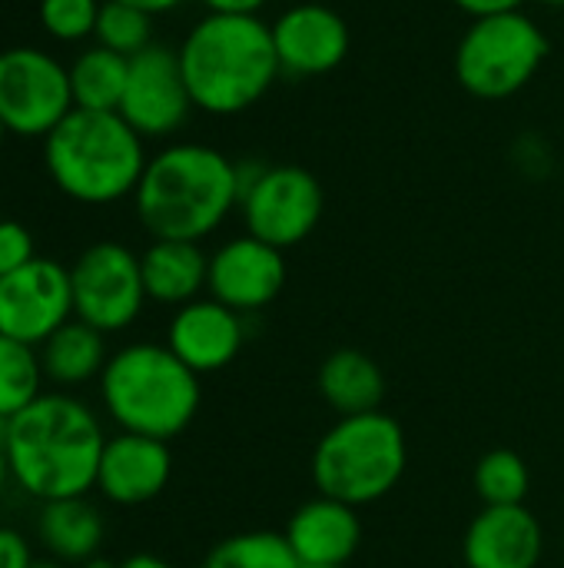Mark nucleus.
<instances>
[{
	"instance_id": "nucleus-1",
	"label": "nucleus",
	"mask_w": 564,
	"mask_h": 568,
	"mask_svg": "<svg viewBox=\"0 0 564 568\" xmlns=\"http://www.w3.org/2000/svg\"><path fill=\"white\" fill-rule=\"evenodd\" d=\"M106 436L96 413L70 393H43L10 419L3 443L13 483L37 503L96 489Z\"/></svg>"
},
{
	"instance_id": "nucleus-20",
	"label": "nucleus",
	"mask_w": 564,
	"mask_h": 568,
	"mask_svg": "<svg viewBox=\"0 0 564 568\" xmlns=\"http://www.w3.org/2000/svg\"><path fill=\"white\" fill-rule=\"evenodd\" d=\"M316 386H319V396L326 399V406L339 419L379 413L382 399H386V376H382L379 363L369 353L352 349V346H342L326 356V363L319 366Z\"/></svg>"
},
{
	"instance_id": "nucleus-18",
	"label": "nucleus",
	"mask_w": 564,
	"mask_h": 568,
	"mask_svg": "<svg viewBox=\"0 0 564 568\" xmlns=\"http://www.w3.org/2000/svg\"><path fill=\"white\" fill-rule=\"evenodd\" d=\"M283 536L289 539L302 568H346L362 546V519L356 506L329 496H316L289 516Z\"/></svg>"
},
{
	"instance_id": "nucleus-22",
	"label": "nucleus",
	"mask_w": 564,
	"mask_h": 568,
	"mask_svg": "<svg viewBox=\"0 0 564 568\" xmlns=\"http://www.w3.org/2000/svg\"><path fill=\"white\" fill-rule=\"evenodd\" d=\"M103 516L86 496L40 503L37 536L60 562H90L103 546Z\"/></svg>"
},
{
	"instance_id": "nucleus-4",
	"label": "nucleus",
	"mask_w": 564,
	"mask_h": 568,
	"mask_svg": "<svg viewBox=\"0 0 564 568\" xmlns=\"http://www.w3.org/2000/svg\"><path fill=\"white\" fill-rule=\"evenodd\" d=\"M100 399L120 433L176 439L199 413V376L163 343H130L116 349L100 376Z\"/></svg>"
},
{
	"instance_id": "nucleus-37",
	"label": "nucleus",
	"mask_w": 564,
	"mask_h": 568,
	"mask_svg": "<svg viewBox=\"0 0 564 568\" xmlns=\"http://www.w3.org/2000/svg\"><path fill=\"white\" fill-rule=\"evenodd\" d=\"M7 433H10V419H7V416H0V446L7 443Z\"/></svg>"
},
{
	"instance_id": "nucleus-12",
	"label": "nucleus",
	"mask_w": 564,
	"mask_h": 568,
	"mask_svg": "<svg viewBox=\"0 0 564 568\" xmlns=\"http://www.w3.org/2000/svg\"><path fill=\"white\" fill-rule=\"evenodd\" d=\"M193 106L180 53L170 47L150 43L136 57H130V77L120 103V116L140 136H166L173 133Z\"/></svg>"
},
{
	"instance_id": "nucleus-26",
	"label": "nucleus",
	"mask_w": 564,
	"mask_h": 568,
	"mask_svg": "<svg viewBox=\"0 0 564 568\" xmlns=\"http://www.w3.org/2000/svg\"><path fill=\"white\" fill-rule=\"evenodd\" d=\"M532 489L529 463L515 449H492L475 466V493L485 506H525Z\"/></svg>"
},
{
	"instance_id": "nucleus-28",
	"label": "nucleus",
	"mask_w": 564,
	"mask_h": 568,
	"mask_svg": "<svg viewBox=\"0 0 564 568\" xmlns=\"http://www.w3.org/2000/svg\"><path fill=\"white\" fill-rule=\"evenodd\" d=\"M96 0H40V23L53 40L73 43L96 30Z\"/></svg>"
},
{
	"instance_id": "nucleus-16",
	"label": "nucleus",
	"mask_w": 564,
	"mask_h": 568,
	"mask_svg": "<svg viewBox=\"0 0 564 568\" xmlns=\"http://www.w3.org/2000/svg\"><path fill=\"white\" fill-rule=\"evenodd\" d=\"M279 67L299 77L336 70L349 53L346 20L322 3H299L273 23Z\"/></svg>"
},
{
	"instance_id": "nucleus-11",
	"label": "nucleus",
	"mask_w": 564,
	"mask_h": 568,
	"mask_svg": "<svg viewBox=\"0 0 564 568\" xmlns=\"http://www.w3.org/2000/svg\"><path fill=\"white\" fill-rule=\"evenodd\" d=\"M73 320L70 270L37 256L23 270L0 276V333L27 346H43Z\"/></svg>"
},
{
	"instance_id": "nucleus-38",
	"label": "nucleus",
	"mask_w": 564,
	"mask_h": 568,
	"mask_svg": "<svg viewBox=\"0 0 564 568\" xmlns=\"http://www.w3.org/2000/svg\"><path fill=\"white\" fill-rule=\"evenodd\" d=\"M33 568H60L57 562H33Z\"/></svg>"
},
{
	"instance_id": "nucleus-2",
	"label": "nucleus",
	"mask_w": 564,
	"mask_h": 568,
	"mask_svg": "<svg viewBox=\"0 0 564 568\" xmlns=\"http://www.w3.org/2000/svg\"><path fill=\"white\" fill-rule=\"evenodd\" d=\"M243 176L219 150L203 143H176L156 153L133 193L140 223L153 240L209 236L239 203Z\"/></svg>"
},
{
	"instance_id": "nucleus-31",
	"label": "nucleus",
	"mask_w": 564,
	"mask_h": 568,
	"mask_svg": "<svg viewBox=\"0 0 564 568\" xmlns=\"http://www.w3.org/2000/svg\"><path fill=\"white\" fill-rule=\"evenodd\" d=\"M465 13L479 17H495V13H512L522 7V0H455Z\"/></svg>"
},
{
	"instance_id": "nucleus-17",
	"label": "nucleus",
	"mask_w": 564,
	"mask_h": 568,
	"mask_svg": "<svg viewBox=\"0 0 564 568\" xmlns=\"http://www.w3.org/2000/svg\"><path fill=\"white\" fill-rule=\"evenodd\" d=\"M545 529L525 506H485L465 529V568H539Z\"/></svg>"
},
{
	"instance_id": "nucleus-19",
	"label": "nucleus",
	"mask_w": 564,
	"mask_h": 568,
	"mask_svg": "<svg viewBox=\"0 0 564 568\" xmlns=\"http://www.w3.org/2000/svg\"><path fill=\"white\" fill-rule=\"evenodd\" d=\"M146 300L160 306H186L209 283V256L189 240H153L140 256Z\"/></svg>"
},
{
	"instance_id": "nucleus-36",
	"label": "nucleus",
	"mask_w": 564,
	"mask_h": 568,
	"mask_svg": "<svg viewBox=\"0 0 564 568\" xmlns=\"http://www.w3.org/2000/svg\"><path fill=\"white\" fill-rule=\"evenodd\" d=\"M120 562H110V559H103V556H93L90 562H83V568H116Z\"/></svg>"
},
{
	"instance_id": "nucleus-29",
	"label": "nucleus",
	"mask_w": 564,
	"mask_h": 568,
	"mask_svg": "<svg viewBox=\"0 0 564 568\" xmlns=\"http://www.w3.org/2000/svg\"><path fill=\"white\" fill-rule=\"evenodd\" d=\"M33 260L37 253H33L30 230L17 220H0V276H10Z\"/></svg>"
},
{
	"instance_id": "nucleus-3",
	"label": "nucleus",
	"mask_w": 564,
	"mask_h": 568,
	"mask_svg": "<svg viewBox=\"0 0 564 568\" xmlns=\"http://www.w3.org/2000/svg\"><path fill=\"white\" fill-rule=\"evenodd\" d=\"M176 53L193 106L216 116L253 106L283 70L273 27L243 13H209L189 30Z\"/></svg>"
},
{
	"instance_id": "nucleus-9",
	"label": "nucleus",
	"mask_w": 564,
	"mask_h": 568,
	"mask_svg": "<svg viewBox=\"0 0 564 568\" xmlns=\"http://www.w3.org/2000/svg\"><path fill=\"white\" fill-rule=\"evenodd\" d=\"M73 316L103 336L123 333L146 306L140 256L123 243H93L70 266Z\"/></svg>"
},
{
	"instance_id": "nucleus-32",
	"label": "nucleus",
	"mask_w": 564,
	"mask_h": 568,
	"mask_svg": "<svg viewBox=\"0 0 564 568\" xmlns=\"http://www.w3.org/2000/svg\"><path fill=\"white\" fill-rule=\"evenodd\" d=\"M213 13H243V17H256V10L266 0H203Z\"/></svg>"
},
{
	"instance_id": "nucleus-13",
	"label": "nucleus",
	"mask_w": 564,
	"mask_h": 568,
	"mask_svg": "<svg viewBox=\"0 0 564 568\" xmlns=\"http://www.w3.org/2000/svg\"><path fill=\"white\" fill-rule=\"evenodd\" d=\"M286 286V260L283 250L256 240V236H236L223 243L209 256V283L216 303L236 310V313H259L266 310Z\"/></svg>"
},
{
	"instance_id": "nucleus-25",
	"label": "nucleus",
	"mask_w": 564,
	"mask_h": 568,
	"mask_svg": "<svg viewBox=\"0 0 564 568\" xmlns=\"http://www.w3.org/2000/svg\"><path fill=\"white\" fill-rule=\"evenodd\" d=\"M43 396V366L37 346L0 333V416L13 419Z\"/></svg>"
},
{
	"instance_id": "nucleus-23",
	"label": "nucleus",
	"mask_w": 564,
	"mask_h": 568,
	"mask_svg": "<svg viewBox=\"0 0 564 568\" xmlns=\"http://www.w3.org/2000/svg\"><path fill=\"white\" fill-rule=\"evenodd\" d=\"M126 77H130V57H120L100 43L83 50L70 67L73 106L93 113H120Z\"/></svg>"
},
{
	"instance_id": "nucleus-14",
	"label": "nucleus",
	"mask_w": 564,
	"mask_h": 568,
	"mask_svg": "<svg viewBox=\"0 0 564 568\" xmlns=\"http://www.w3.org/2000/svg\"><path fill=\"white\" fill-rule=\"evenodd\" d=\"M170 443L136 433H116L103 446L96 489L113 506H146L170 486Z\"/></svg>"
},
{
	"instance_id": "nucleus-41",
	"label": "nucleus",
	"mask_w": 564,
	"mask_h": 568,
	"mask_svg": "<svg viewBox=\"0 0 564 568\" xmlns=\"http://www.w3.org/2000/svg\"><path fill=\"white\" fill-rule=\"evenodd\" d=\"M309 568H339V566H309Z\"/></svg>"
},
{
	"instance_id": "nucleus-8",
	"label": "nucleus",
	"mask_w": 564,
	"mask_h": 568,
	"mask_svg": "<svg viewBox=\"0 0 564 568\" xmlns=\"http://www.w3.org/2000/svg\"><path fill=\"white\" fill-rule=\"evenodd\" d=\"M70 70L37 47L0 50V120L17 136H50L73 113Z\"/></svg>"
},
{
	"instance_id": "nucleus-35",
	"label": "nucleus",
	"mask_w": 564,
	"mask_h": 568,
	"mask_svg": "<svg viewBox=\"0 0 564 568\" xmlns=\"http://www.w3.org/2000/svg\"><path fill=\"white\" fill-rule=\"evenodd\" d=\"M10 479H13V476H10V463H7V453H3V446H0V493L7 489Z\"/></svg>"
},
{
	"instance_id": "nucleus-40",
	"label": "nucleus",
	"mask_w": 564,
	"mask_h": 568,
	"mask_svg": "<svg viewBox=\"0 0 564 568\" xmlns=\"http://www.w3.org/2000/svg\"><path fill=\"white\" fill-rule=\"evenodd\" d=\"M3 136H7V126H3V120H0V146H3Z\"/></svg>"
},
{
	"instance_id": "nucleus-30",
	"label": "nucleus",
	"mask_w": 564,
	"mask_h": 568,
	"mask_svg": "<svg viewBox=\"0 0 564 568\" xmlns=\"http://www.w3.org/2000/svg\"><path fill=\"white\" fill-rule=\"evenodd\" d=\"M0 568H33V552L17 529L0 526Z\"/></svg>"
},
{
	"instance_id": "nucleus-5",
	"label": "nucleus",
	"mask_w": 564,
	"mask_h": 568,
	"mask_svg": "<svg viewBox=\"0 0 564 568\" xmlns=\"http://www.w3.org/2000/svg\"><path fill=\"white\" fill-rule=\"evenodd\" d=\"M43 163L63 196L106 206L136 193L150 160L143 136L120 113L73 110L43 140Z\"/></svg>"
},
{
	"instance_id": "nucleus-21",
	"label": "nucleus",
	"mask_w": 564,
	"mask_h": 568,
	"mask_svg": "<svg viewBox=\"0 0 564 568\" xmlns=\"http://www.w3.org/2000/svg\"><path fill=\"white\" fill-rule=\"evenodd\" d=\"M43 379H50L60 393L63 389H80L93 379L103 376L110 353H106V336L83 320L63 323L43 346H37Z\"/></svg>"
},
{
	"instance_id": "nucleus-34",
	"label": "nucleus",
	"mask_w": 564,
	"mask_h": 568,
	"mask_svg": "<svg viewBox=\"0 0 564 568\" xmlns=\"http://www.w3.org/2000/svg\"><path fill=\"white\" fill-rule=\"evenodd\" d=\"M116 568H173L166 559H160V556H150V552H136V556H130V559H123Z\"/></svg>"
},
{
	"instance_id": "nucleus-15",
	"label": "nucleus",
	"mask_w": 564,
	"mask_h": 568,
	"mask_svg": "<svg viewBox=\"0 0 564 568\" xmlns=\"http://www.w3.org/2000/svg\"><path fill=\"white\" fill-rule=\"evenodd\" d=\"M246 343L243 313L209 300H193L176 310L166 329V346L196 376L226 369Z\"/></svg>"
},
{
	"instance_id": "nucleus-27",
	"label": "nucleus",
	"mask_w": 564,
	"mask_h": 568,
	"mask_svg": "<svg viewBox=\"0 0 564 568\" xmlns=\"http://www.w3.org/2000/svg\"><path fill=\"white\" fill-rule=\"evenodd\" d=\"M93 37L100 40V47H106L120 57H136L140 50H146L153 43V17L130 3L106 0V3H100Z\"/></svg>"
},
{
	"instance_id": "nucleus-39",
	"label": "nucleus",
	"mask_w": 564,
	"mask_h": 568,
	"mask_svg": "<svg viewBox=\"0 0 564 568\" xmlns=\"http://www.w3.org/2000/svg\"><path fill=\"white\" fill-rule=\"evenodd\" d=\"M542 3H548V7H564V0H542Z\"/></svg>"
},
{
	"instance_id": "nucleus-33",
	"label": "nucleus",
	"mask_w": 564,
	"mask_h": 568,
	"mask_svg": "<svg viewBox=\"0 0 564 568\" xmlns=\"http://www.w3.org/2000/svg\"><path fill=\"white\" fill-rule=\"evenodd\" d=\"M120 3H130V7H136V10H143V13H166V10H173V7H180L183 0H120Z\"/></svg>"
},
{
	"instance_id": "nucleus-10",
	"label": "nucleus",
	"mask_w": 564,
	"mask_h": 568,
	"mask_svg": "<svg viewBox=\"0 0 564 568\" xmlns=\"http://www.w3.org/2000/svg\"><path fill=\"white\" fill-rule=\"evenodd\" d=\"M243 176V170H239ZM239 206L249 236L289 250L299 246L322 220V186L302 166H269L256 176H243Z\"/></svg>"
},
{
	"instance_id": "nucleus-24",
	"label": "nucleus",
	"mask_w": 564,
	"mask_h": 568,
	"mask_svg": "<svg viewBox=\"0 0 564 568\" xmlns=\"http://www.w3.org/2000/svg\"><path fill=\"white\" fill-rule=\"evenodd\" d=\"M203 568H302V562L283 532L253 529L219 539L206 552Z\"/></svg>"
},
{
	"instance_id": "nucleus-6",
	"label": "nucleus",
	"mask_w": 564,
	"mask_h": 568,
	"mask_svg": "<svg viewBox=\"0 0 564 568\" xmlns=\"http://www.w3.org/2000/svg\"><path fill=\"white\" fill-rule=\"evenodd\" d=\"M409 446L406 429L389 413H366L339 419L312 453V483L319 496L369 506L386 499L406 476Z\"/></svg>"
},
{
	"instance_id": "nucleus-7",
	"label": "nucleus",
	"mask_w": 564,
	"mask_h": 568,
	"mask_svg": "<svg viewBox=\"0 0 564 568\" xmlns=\"http://www.w3.org/2000/svg\"><path fill=\"white\" fill-rule=\"evenodd\" d=\"M545 53L548 40L525 13L479 17L455 50V77L479 100H505L539 73Z\"/></svg>"
}]
</instances>
